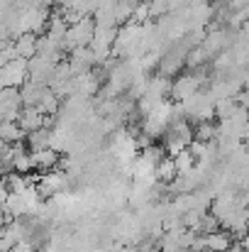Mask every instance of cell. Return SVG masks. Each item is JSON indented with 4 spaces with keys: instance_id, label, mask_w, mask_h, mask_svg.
<instances>
[{
    "instance_id": "1",
    "label": "cell",
    "mask_w": 249,
    "mask_h": 252,
    "mask_svg": "<svg viewBox=\"0 0 249 252\" xmlns=\"http://www.w3.org/2000/svg\"><path fill=\"white\" fill-rule=\"evenodd\" d=\"M95 30H98V25H95L93 15L83 17L79 25L69 27V34L64 39V52H76V49H83V47H90L93 37H95Z\"/></svg>"
},
{
    "instance_id": "2",
    "label": "cell",
    "mask_w": 249,
    "mask_h": 252,
    "mask_svg": "<svg viewBox=\"0 0 249 252\" xmlns=\"http://www.w3.org/2000/svg\"><path fill=\"white\" fill-rule=\"evenodd\" d=\"M29 81V62L15 59L5 66H0V86L2 88H22Z\"/></svg>"
},
{
    "instance_id": "3",
    "label": "cell",
    "mask_w": 249,
    "mask_h": 252,
    "mask_svg": "<svg viewBox=\"0 0 249 252\" xmlns=\"http://www.w3.org/2000/svg\"><path fill=\"white\" fill-rule=\"evenodd\" d=\"M0 110H2V123H17L25 103H22V93L20 88H2L0 91Z\"/></svg>"
},
{
    "instance_id": "4",
    "label": "cell",
    "mask_w": 249,
    "mask_h": 252,
    "mask_svg": "<svg viewBox=\"0 0 249 252\" xmlns=\"http://www.w3.org/2000/svg\"><path fill=\"white\" fill-rule=\"evenodd\" d=\"M200 86H203V81H200V76L195 71L181 74V76H176V81L171 86V98L176 103H186L188 98H193L200 91Z\"/></svg>"
},
{
    "instance_id": "5",
    "label": "cell",
    "mask_w": 249,
    "mask_h": 252,
    "mask_svg": "<svg viewBox=\"0 0 249 252\" xmlns=\"http://www.w3.org/2000/svg\"><path fill=\"white\" fill-rule=\"evenodd\" d=\"M37 186H39V193L47 198V196H59L66 186H69V174L66 171H47V174H39L37 179Z\"/></svg>"
},
{
    "instance_id": "6",
    "label": "cell",
    "mask_w": 249,
    "mask_h": 252,
    "mask_svg": "<svg viewBox=\"0 0 249 252\" xmlns=\"http://www.w3.org/2000/svg\"><path fill=\"white\" fill-rule=\"evenodd\" d=\"M56 66H59V64H54L52 59H47V57L37 54L34 59H29V79L49 86L52 76H54V71H56Z\"/></svg>"
},
{
    "instance_id": "7",
    "label": "cell",
    "mask_w": 249,
    "mask_h": 252,
    "mask_svg": "<svg viewBox=\"0 0 249 252\" xmlns=\"http://www.w3.org/2000/svg\"><path fill=\"white\" fill-rule=\"evenodd\" d=\"M203 248L208 252H230L235 248V235L227 233L225 228H220L213 235H203Z\"/></svg>"
},
{
    "instance_id": "8",
    "label": "cell",
    "mask_w": 249,
    "mask_h": 252,
    "mask_svg": "<svg viewBox=\"0 0 249 252\" xmlns=\"http://www.w3.org/2000/svg\"><path fill=\"white\" fill-rule=\"evenodd\" d=\"M20 93H22V103H25V108H37V105L44 100V95L49 93V86L29 79L27 84L20 88Z\"/></svg>"
},
{
    "instance_id": "9",
    "label": "cell",
    "mask_w": 249,
    "mask_h": 252,
    "mask_svg": "<svg viewBox=\"0 0 249 252\" xmlns=\"http://www.w3.org/2000/svg\"><path fill=\"white\" fill-rule=\"evenodd\" d=\"M47 120H49V118H47L39 108H25L17 123H20V127L29 135V132H37V130L47 127Z\"/></svg>"
},
{
    "instance_id": "10",
    "label": "cell",
    "mask_w": 249,
    "mask_h": 252,
    "mask_svg": "<svg viewBox=\"0 0 249 252\" xmlns=\"http://www.w3.org/2000/svg\"><path fill=\"white\" fill-rule=\"evenodd\" d=\"M15 49H17V54H20V59H34L37 54H39V34H34V32H25V34H20L17 39H15Z\"/></svg>"
},
{
    "instance_id": "11",
    "label": "cell",
    "mask_w": 249,
    "mask_h": 252,
    "mask_svg": "<svg viewBox=\"0 0 249 252\" xmlns=\"http://www.w3.org/2000/svg\"><path fill=\"white\" fill-rule=\"evenodd\" d=\"M32 162H34V171L39 174H47V171H54L59 169V152L47 147V150H39V152H32Z\"/></svg>"
},
{
    "instance_id": "12",
    "label": "cell",
    "mask_w": 249,
    "mask_h": 252,
    "mask_svg": "<svg viewBox=\"0 0 249 252\" xmlns=\"http://www.w3.org/2000/svg\"><path fill=\"white\" fill-rule=\"evenodd\" d=\"M176 176H178V169H176V162H173V157H164V159L159 162L157 171H154V179H157V184L171 186V184L176 181Z\"/></svg>"
},
{
    "instance_id": "13",
    "label": "cell",
    "mask_w": 249,
    "mask_h": 252,
    "mask_svg": "<svg viewBox=\"0 0 249 252\" xmlns=\"http://www.w3.org/2000/svg\"><path fill=\"white\" fill-rule=\"evenodd\" d=\"M193 127H195V142L210 145V142H218V137H220V123H215V120L198 123V125H193Z\"/></svg>"
},
{
    "instance_id": "14",
    "label": "cell",
    "mask_w": 249,
    "mask_h": 252,
    "mask_svg": "<svg viewBox=\"0 0 249 252\" xmlns=\"http://www.w3.org/2000/svg\"><path fill=\"white\" fill-rule=\"evenodd\" d=\"M52 137H54V130H52V127H42V130H37V132H29V135H27V147H29V152H39V150L52 147Z\"/></svg>"
},
{
    "instance_id": "15",
    "label": "cell",
    "mask_w": 249,
    "mask_h": 252,
    "mask_svg": "<svg viewBox=\"0 0 249 252\" xmlns=\"http://www.w3.org/2000/svg\"><path fill=\"white\" fill-rule=\"evenodd\" d=\"M0 140L7 145H20L27 140V132L20 127V123H0Z\"/></svg>"
},
{
    "instance_id": "16",
    "label": "cell",
    "mask_w": 249,
    "mask_h": 252,
    "mask_svg": "<svg viewBox=\"0 0 249 252\" xmlns=\"http://www.w3.org/2000/svg\"><path fill=\"white\" fill-rule=\"evenodd\" d=\"M139 2H142V0H117V2H115V17H117V25H120V27H125L127 22H132L135 10H137Z\"/></svg>"
},
{
    "instance_id": "17",
    "label": "cell",
    "mask_w": 249,
    "mask_h": 252,
    "mask_svg": "<svg viewBox=\"0 0 249 252\" xmlns=\"http://www.w3.org/2000/svg\"><path fill=\"white\" fill-rule=\"evenodd\" d=\"M237 110H240L237 98H225V100H218L215 103V118L218 120H230Z\"/></svg>"
},
{
    "instance_id": "18",
    "label": "cell",
    "mask_w": 249,
    "mask_h": 252,
    "mask_svg": "<svg viewBox=\"0 0 249 252\" xmlns=\"http://www.w3.org/2000/svg\"><path fill=\"white\" fill-rule=\"evenodd\" d=\"M173 162H176L178 174H188V171H193V169L198 167V159H195V155L191 150H183L178 157H173Z\"/></svg>"
},
{
    "instance_id": "19",
    "label": "cell",
    "mask_w": 249,
    "mask_h": 252,
    "mask_svg": "<svg viewBox=\"0 0 249 252\" xmlns=\"http://www.w3.org/2000/svg\"><path fill=\"white\" fill-rule=\"evenodd\" d=\"M222 225H220V220L208 211L205 216H203V220H200V225H198V235H213V233H218Z\"/></svg>"
},
{
    "instance_id": "20",
    "label": "cell",
    "mask_w": 249,
    "mask_h": 252,
    "mask_svg": "<svg viewBox=\"0 0 249 252\" xmlns=\"http://www.w3.org/2000/svg\"><path fill=\"white\" fill-rule=\"evenodd\" d=\"M242 140H247V142H249V123H247V127H245V135H242Z\"/></svg>"
}]
</instances>
